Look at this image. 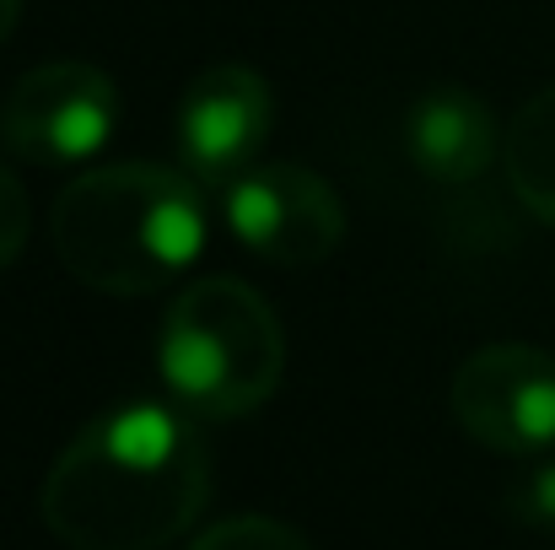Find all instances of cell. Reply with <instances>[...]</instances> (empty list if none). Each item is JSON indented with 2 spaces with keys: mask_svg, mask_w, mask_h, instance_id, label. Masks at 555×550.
<instances>
[{
  "mask_svg": "<svg viewBox=\"0 0 555 550\" xmlns=\"http://www.w3.org/2000/svg\"><path fill=\"white\" fill-rule=\"evenodd\" d=\"M210 502V453L189 410L119 405L87 421L43 475L38 513L70 550H163Z\"/></svg>",
  "mask_w": 555,
  "mask_h": 550,
  "instance_id": "1",
  "label": "cell"
},
{
  "mask_svg": "<svg viewBox=\"0 0 555 550\" xmlns=\"http://www.w3.org/2000/svg\"><path fill=\"white\" fill-rule=\"evenodd\" d=\"M49 238L60 265L98 292L141 297L179 281L205 248L199 183L163 163H114L70 179L54 200Z\"/></svg>",
  "mask_w": 555,
  "mask_h": 550,
  "instance_id": "2",
  "label": "cell"
},
{
  "mask_svg": "<svg viewBox=\"0 0 555 550\" xmlns=\"http://www.w3.org/2000/svg\"><path fill=\"white\" fill-rule=\"evenodd\" d=\"M157 372L173 405L194 421H232L259 410L286 372V335L275 308L237 276L189 281L168 303Z\"/></svg>",
  "mask_w": 555,
  "mask_h": 550,
  "instance_id": "3",
  "label": "cell"
},
{
  "mask_svg": "<svg viewBox=\"0 0 555 550\" xmlns=\"http://www.w3.org/2000/svg\"><path fill=\"white\" fill-rule=\"evenodd\" d=\"M114 125H119V87L108 71L81 60H54L27 71L0 108V141L38 168H76L98 157Z\"/></svg>",
  "mask_w": 555,
  "mask_h": 550,
  "instance_id": "4",
  "label": "cell"
},
{
  "mask_svg": "<svg viewBox=\"0 0 555 550\" xmlns=\"http://www.w3.org/2000/svg\"><path fill=\"white\" fill-rule=\"evenodd\" d=\"M227 232L270 265H319L346 238V205L297 163H254L221 189Z\"/></svg>",
  "mask_w": 555,
  "mask_h": 550,
  "instance_id": "5",
  "label": "cell"
},
{
  "mask_svg": "<svg viewBox=\"0 0 555 550\" xmlns=\"http://www.w3.org/2000/svg\"><path fill=\"white\" fill-rule=\"evenodd\" d=\"M459 426L496 453H545L555 443V357L540 346H480L453 372Z\"/></svg>",
  "mask_w": 555,
  "mask_h": 550,
  "instance_id": "6",
  "label": "cell"
},
{
  "mask_svg": "<svg viewBox=\"0 0 555 550\" xmlns=\"http://www.w3.org/2000/svg\"><path fill=\"white\" fill-rule=\"evenodd\" d=\"M275 98L248 65H210L179 98V157L199 189H227L243 168L259 163L270 141Z\"/></svg>",
  "mask_w": 555,
  "mask_h": 550,
  "instance_id": "7",
  "label": "cell"
},
{
  "mask_svg": "<svg viewBox=\"0 0 555 550\" xmlns=\"http://www.w3.org/2000/svg\"><path fill=\"white\" fill-rule=\"evenodd\" d=\"M496 114L486 98L469 87H431L410 103L404 114V157L437 183H469L480 179L496 157Z\"/></svg>",
  "mask_w": 555,
  "mask_h": 550,
  "instance_id": "8",
  "label": "cell"
},
{
  "mask_svg": "<svg viewBox=\"0 0 555 550\" xmlns=\"http://www.w3.org/2000/svg\"><path fill=\"white\" fill-rule=\"evenodd\" d=\"M502 163H507V179H513V194L555 227V87L534 92L507 136H502Z\"/></svg>",
  "mask_w": 555,
  "mask_h": 550,
  "instance_id": "9",
  "label": "cell"
},
{
  "mask_svg": "<svg viewBox=\"0 0 555 550\" xmlns=\"http://www.w3.org/2000/svg\"><path fill=\"white\" fill-rule=\"evenodd\" d=\"M189 550H313L292 524L281 519H264V513H243V519H227L205 535H194Z\"/></svg>",
  "mask_w": 555,
  "mask_h": 550,
  "instance_id": "10",
  "label": "cell"
},
{
  "mask_svg": "<svg viewBox=\"0 0 555 550\" xmlns=\"http://www.w3.org/2000/svg\"><path fill=\"white\" fill-rule=\"evenodd\" d=\"M27 227H33V210H27V189L11 168H0V270L22 259L27 248Z\"/></svg>",
  "mask_w": 555,
  "mask_h": 550,
  "instance_id": "11",
  "label": "cell"
},
{
  "mask_svg": "<svg viewBox=\"0 0 555 550\" xmlns=\"http://www.w3.org/2000/svg\"><path fill=\"white\" fill-rule=\"evenodd\" d=\"M524 502H529V513H534V519L555 524V464H545V470H534V475H529Z\"/></svg>",
  "mask_w": 555,
  "mask_h": 550,
  "instance_id": "12",
  "label": "cell"
},
{
  "mask_svg": "<svg viewBox=\"0 0 555 550\" xmlns=\"http://www.w3.org/2000/svg\"><path fill=\"white\" fill-rule=\"evenodd\" d=\"M16 16H22V0H0V43L11 38V27H16Z\"/></svg>",
  "mask_w": 555,
  "mask_h": 550,
  "instance_id": "13",
  "label": "cell"
}]
</instances>
